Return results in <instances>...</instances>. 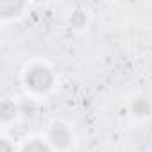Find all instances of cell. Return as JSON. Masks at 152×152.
I'll list each match as a JSON object with an SVG mask.
<instances>
[{
  "label": "cell",
  "instance_id": "cell-2",
  "mask_svg": "<svg viewBox=\"0 0 152 152\" xmlns=\"http://www.w3.org/2000/svg\"><path fill=\"white\" fill-rule=\"evenodd\" d=\"M23 152H50V150H48V147L43 145L41 141H32V143H29V145L23 148Z\"/></svg>",
  "mask_w": 152,
  "mask_h": 152
},
{
  "label": "cell",
  "instance_id": "cell-1",
  "mask_svg": "<svg viewBox=\"0 0 152 152\" xmlns=\"http://www.w3.org/2000/svg\"><path fill=\"white\" fill-rule=\"evenodd\" d=\"M27 84L36 91H45L52 84V75L47 68H34L27 75Z\"/></svg>",
  "mask_w": 152,
  "mask_h": 152
}]
</instances>
